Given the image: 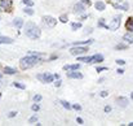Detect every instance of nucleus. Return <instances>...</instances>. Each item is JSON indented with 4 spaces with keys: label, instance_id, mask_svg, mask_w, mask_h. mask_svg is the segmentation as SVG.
Segmentation results:
<instances>
[{
    "label": "nucleus",
    "instance_id": "nucleus-1",
    "mask_svg": "<svg viewBox=\"0 0 133 126\" xmlns=\"http://www.w3.org/2000/svg\"><path fill=\"white\" fill-rule=\"evenodd\" d=\"M25 34L27 37H30L31 39H38L41 34L40 29L34 24V22H27L26 24V27H25Z\"/></svg>",
    "mask_w": 133,
    "mask_h": 126
},
{
    "label": "nucleus",
    "instance_id": "nucleus-2",
    "mask_svg": "<svg viewBox=\"0 0 133 126\" xmlns=\"http://www.w3.org/2000/svg\"><path fill=\"white\" fill-rule=\"evenodd\" d=\"M39 61H40V59L36 57V56H26V57H22V59L20 60V66H21V69L25 70V69L32 68V66L36 65Z\"/></svg>",
    "mask_w": 133,
    "mask_h": 126
},
{
    "label": "nucleus",
    "instance_id": "nucleus-3",
    "mask_svg": "<svg viewBox=\"0 0 133 126\" xmlns=\"http://www.w3.org/2000/svg\"><path fill=\"white\" fill-rule=\"evenodd\" d=\"M87 52H88V47H79V46H75L74 48L70 50V53L74 55V56L83 55V53H87Z\"/></svg>",
    "mask_w": 133,
    "mask_h": 126
},
{
    "label": "nucleus",
    "instance_id": "nucleus-4",
    "mask_svg": "<svg viewBox=\"0 0 133 126\" xmlns=\"http://www.w3.org/2000/svg\"><path fill=\"white\" fill-rule=\"evenodd\" d=\"M43 24L45 26H49V27H53L56 24H57V20L53 18L52 16H44L43 17Z\"/></svg>",
    "mask_w": 133,
    "mask_h": 126
},
{
    "label": "nucleus",
    "instance_id": "nucleus-5",
    "mask_svg": "<svg viewBox=\"0 0 133 126\" xmlns=\"http://www.w3.org/2000/svg\"><path fill=\"white\" fill-rule=\"evenodd\" d=\"M119 26H120V16H116V17L112 20V22H110L106 27L110 29V30H116Z\"/></svg>",
    "mask_w": 133,
    "mask_h": 126
},
{
    "label": "nucleus",
    "instance_id": "nucleus-6",
    "mask_svg": "<svg viewBox=\"0 0 133 126\" xmlns=\"http://www.w3.org/2000/svg\"><path fill=\"white\" fill-rule=\"evenodd\" d=\"M36 77H38L39 81H41V82H44V83H49V82H52L53 78H54L52 74H48V73H45V74H38Z\"/></svg>",
    "mask_w": 133,
    "mask_h": 126
},
{
    "label": "nucleus",
    "instance_id": "nucleus-7",
    "mask_svg": "<svg viewBox=\"0 0 133 126\" xmlns=\"http://www.w3.org/2000/svg\"><path fill=\"white\" fill-rule=\"evenodd\" d=\"M12 0H2L0 2V7H2L5 12H11L12 11Z\"/></svg>",
    "mask_w": 133,
    "mask_h": 126
},
{
    "label": "nucleus",
    "instance_id": "nucleus-8",
    "mask_svg": "<svg viewBox=\"0 0 133 126\" xmlns=\"http://www.w3.org/2000/svg\"><path fill=\"white\" fill-rule=\"evenodd\" d=\"M13 43V39L9 38V37H2L0 35V44H12Z\"/></svg>",
    "mask_w": 133,
    "mask_h": 126
},
{
    "label": "nucleus",
    "instance_id": "nucleus-9",
    "mask_svg": "<svg viewBox=\"0 0 133 126\" xmlns=\"http://www.w3.org/2000/svg\"><path fill=\"white\" fill-rule=\"evenodd\" d=\"M102 61H103V56H102V55L97 53V55L92 56V62H94V64H99V62H102Z\"/></svg>",
    "mask_w": 133,
    "mask_h": 126
},
{
    "label": "nucleus",
    "instance_id": "nucleus-10",
    "mask_svg": "<svg viewBox=\"0 0 133 126\" xmlns=\"http://www.w3.org/2000/svg\"><path fill=\"white\" fill-rule=\"evenodd\" d=\"M84 11H85V8H84L83 4L79 3V4H75V5H74V12H75V13H83Z\"/></svg>",
    "mask_w": 133,
    "mask_h": 126
},
{
    "label": "nucleus",
    "instance_id": "nucleus-11",
    "mask_svg": "<svg viewBox=\"0 0 133 126\" xmlns=\"http://www.w3.org/2000/svg\"><path fill=\"white\" fill-rule=\"evenodd\" d=\"M67 77H69V78H76V79H80V78H83V74L79 73V72H70V73L67 74Z\"/></svg>",
    "mask_w": 133,
    "mask_h": 126
},
{
    "label": "nucleus",
    "instance_id": "nucleus-12",
    "mask_svg": "<svg viewBox=\"0 0 133 126\" xmlns=\"http://www.w3.org/2000/svg\"><path fill=\"white\" fill-rule=\"evenodd\" d=\"M125 27H127L128 31H132V33H133V17H129V18L127 20Z\"/></svg>",
    "mask_w": 133,
    "mask_h": 126
},
{
    "label": "nucleus",
    "instance_id": "nucleus-13",
    "mask_svg": "<svg viewBox=\"0 0 133 126\" xmlns=\"http://www.w3.org/2000/svg\"><path fill=\"white\" fill-rule=\"evenodd\" d=\"M80 69V65L79 64H74V65H65L63 66V70H79Z\"/></svg>",
    "mask_w": 133,
    "mask_h": 126
},
{
    "label": "nucleus",
    "instance_id": "nucleus-14",
    "mask_svg": "<svg viewBox=\"0 0 133 126\" xmlns=\"http://www.w3.org/2000/svg\"><path fill=\"white\" fill-rule=\"evenodd\" d=\"M13 25H14L17 29H21V27H22V25H23V20L18 17V18H16V20L13 21Z\"/></svg>",
    "mask_w": 133,
    "mask_h": 126
},
{
    "label": "nucleus",
    "instance_id": "nucleus-15",
    "mask_svg": "<svg viewBox=\"0 0 133 126\" xmlns=\"http://www.w3.org/2000/svg\"><path fill=\"white\" fill-rule=\"evenodd\" d=\"M118 104L120 107H127L128 105V99L127 97H118Z\"/></svg>",
    "mask_w": 133,
    "mask_h": 126
},
{
    "label": "nucleus",
    "instance_id": "nucleus-16",
    "mask_svg": "<svg viewBox=\"0 0 133 126\" xmlns=\"http://www.w3.org/2000/svg\"><path fill=\"white\" fill-rule=\"evenodd\" d=\"M94 7H96V9H98L99 12L105 11V3H103V2H96Z\"/></svg>",
    "mask_w": 133,
    "mask_h": 126
},
{
    "label": "nucleus",
    "instance_id": "nucleus-17",
    "mask_svg": "<svg viewBox=\"0 0 133 126\" xmlns=\"http://www.w3.org/2000/svg\"><path fill=\"white\" fill-rule=\"evenodd\" d=\"M4 73L5 74H16V69H13L11 66H5L4 68Z\"/></svg>",
    "mask_w": 133,
    "mask_h": 126
},
{
    "label": "nucleus",
    "instance_id": "nucleus-18",
    "mask_svg": "<svg viewBox=\"0 0 133 126\" xmlns=\"http://www.w3.org/2000/svg\"><path fill=\"white\" fill-rule=\"evenodd\" d=\"M78 61H83V62H92V57H78Z\"/></svg>",
    "mask_w": 133,
    "mask_h": 126
},
{
    "label": "nucleus",
    "instance_id": "nucleus-19",
    "mask_svg": "<svg viewBox=\"0 0 133 126\" xmlns=\"http://www.w3.org/2000/svg\"><path fill=\"white\" fill-rule=\"evenodd\" d=\"M124 40L128 42V43H133V35H129V34L124 35Z\"/></svg>",
    "mask_w": 133,
    "mask_h": 126
},
{
    "label": "nucleus",
    "instance_id": "nucleus-20",
    "mask_svg": "<svg viewBox=\"0 0 133 126\" xmlns=\"http://www.w3.org/2000/svg\"><path fill=\"white\" fill-rule=\"evenodd\" d=\"M60 21H61V22H63V24H66V22L69 21L67 15H61V16H60Z\"/></svg>",
    "mask_w": 133,
    "mask_h": 126
},
{
    "label": "nucleus",
    "instance_id": "nucleus-21",
    "mask_svg": "<svg viewBox=\"0 0 133 126\" xmlns=\"http://www.w3.org/2000/svg\"><path fill=\"white\" fill-rule=\"evenodd\" d=\"M81 27V24L80 22H74L72 25H71V29L72 30H78V29H80Z\"/></svg>",
    "mask_w": 133,
    "mask_h": 126
},
{
    "label": "nucleus",
    "instance_id": "nucleus-22",
    "mask_svg": "<svg viewBox=\"0 0 133 126\" xmlns=\"http://www.w3.org/2000/svg\"><path fill=\"white\" fill-rule=\"evenodd\" d=\"M13 86H14V87H17V88H21V90H25V88H26V87H25V85H23V83H20V82H14V83H13Z\"/></svg>",
    "mask_w": 133,
    "mask_h": 126
},
{
    "label": "nucleus",
    "instance_id": "nucleus-23",
    "mask_svg": "<svg viewBox=\"0 0 133 126\" xmlns=\"http://www.w3.org/2000/svg\"><path fill=\"white\" fill-rule=\"evenodd\" d=\"M23 12H25L26 15H29V16H32V15H34V9H31V7H27Z\"/></svg>",
    "mask_w": 133,
    "mask_h": 126
},
{
    "label": "nucleus",
    "instance_id": "nucleus-24",
    "mask_svg": "<svg viewBox=\"0 0 133 126\" xmlns=\"http://www.w3.org/2000/svg\"><path fill=\"white\" fill-rule=\"evenodd\" d=\"M23 3H25V5H27V7H32V5H34V0H23Z\"/></svg>",
    "mask_w": 133,
    "mask_h": 126
},
{
    "label": "nucleus",
    "instance_id": "nucleus-25",
    "mask_svg": "<svg viewBox=\"0 0 133 126\" xmlns=\"http://www.w3.org/2000/svg\"><path fill=\"white\" fill-rule=\"evenodd\" d=\"M61 104H62V105H63L66 109H70V108H71V105H70V104H69L66 100H61Z\"/></svg>",
    "mask_w": 133,
    "mask_h": 126
},
{
    "label": "nucleus",
    "instance_id": "nucleus-26",
    "mask_svg": "<svg viewBox=\"0 0 133 126\" xmlns=\"http://www.w3.org/2000/svg\"><path fill=\"white\" fill-rule=\"evenodd\" d=\"M115 48H116V50H125V48H127V46H125V44H118Z\"/></svg>",
    "mask_w": 133,
    "mask_h": 126
},
{
    "label": "nucleus",
    "instance_id": "nucleus-27",
    "mask_svg": "<svg viewBox=\"0 0 133 126\" xmlns=\"http://www.w3.org/2000/svg\"><path fill=\"white\" fill-rule=\"evenodd\" d=\"M31 109H32L34 112H38V110H39V105H38V104H32Z\"/></svg>",
    "mask_w": 133,
    "mask_h": 126
},
{
    "label": "nucleus",
    "instance_id": "nucleus-28",
    "mask_svg": "<svg viewBox=\"0 0 133 126\" xmlns=\"http://www.w3.org/2000/svg\"><path fill=\"white\" fill-rule=\"evenodd\" d=\"M36 121H38V117H36V116H32V117L29 120V122H30V123H32V122H36Z\"/></svg>",
    "mask_w": 133,
    "mask_h": 126
},
{
    "label": "nucleus",
    "instance_id": "nucleus-29",
    "mask_svg": "<svg viewBox=\"0 0 133 126\" xmlns=\"http://www.w3.org/2000/svg\"><path fill=\"white\" fill-rule=\"evenodd\" d=\"M41 100V95H35L34 96V101H40Z\"/></svg>",
    "mask_w": 133,
    "mask_h": 126
},
{
    "label": "nucleus",
    "instance_id": "nucleus-30",
    "mask_svg": "<svg viewBox=\"0 0 133 126\" xmlns=\"http://www.w3.org/2000/svg\"><path fill=\"white\" fill-rule=\"evenodd\" d=\"M16 116H17V112H9V114H8L9 118H13V117H16Z\"/></svg>",
    "mask_w": 133,
    "mask_h": 126
},
{
    "label": "nucleus",
    "instance_id": "nucleus-31",
    "mask_svg": "<svg viewBox=\"0 0 133 126\" xmlns=\"http://www.w3.org/2000/svg\"><path fill=\"white\" fill-rule=\"evenodd\" d=\"M116 64H118V65H124V64H125V61H124V60H121V59H120V60L118 59V60H116Z\"/></svg>",
    "mask_w": 133,
    "mask_h": 126
},
{
    "label": "nucleus",
    "instance_id": "nucleus-32",
    "mask_svg": "<svg viewBox=\"0 0 133 126\" xmlns=\"http://www.w3.org/2000/svg\"><path fill=\"white\" fill-rule=\"evenodd\" d=\"M107 95H109L107 91H102V92H99V96H102V97H106Z\"/></svg>",
    "mask_w": 133,
    "mask_h": 126
},
{
    "label": "nucleus",
    "instance_id": "nucleus-33",
    "mask_svg": "<svg viewBox=\"0 0 133 126\" xmlns=\"http://www.w3.org/2000/svg\"><path fill=\"white\" fill-rule=\"evenodd\" d=\"M72 108H74L75 110H80V109H81V107H80L79 104H74V105H72Z\"/></svg>",
    "mask_w": 133,
    "mask_h": 126
},
{
    "label": "nucleus",
    "instance_id": "nucleus-34",
    "mask_svg": "<svg viewBox=\"0 0 133 126\" xmlns=\"http://www.w3.org/2000/svg\"><path fill=\"white\" fill-rule=\"evenodd\" d=\"M54 86H56V87H60V86H61V79H60V78L54 82Z\"/></svg>",
    "mask_w": 133,
    "mask_h": 126
},
{
    "label": "nucleus",
    "instance_id": "nucleus-35",
    "mask_svg": "<svg viewBox=\"0 0 133 126\" xmlns=\"http://www.w3.org/2000/svg\"><path fill=\"white\" fill-rule=\"evenodd\" d=\"M105 70H107V68H103V66H101V68H97V72H105Z\"/></svg>",
    "mask_w": 133,
    "mask_h": 126
},
{
    "label": "nucleus",
    "instance_id": "nucleus-36",
    "mask_svg": "<svg viewBox=\"0 0 133 126\" xmlns=\"http://www.w3.org/2000/svg\"><path fill=\"white\" fill-rule=\"evenodd\" d=\"M105 112H107V113L111 112V107H110V105H106V107H105Z\"/></svg>",
    "mask_w": 133,
    "mask_h": 126
},
{
    "label": "nucleus",
    "instance_id": "nucleus-37",
    "mask_svg": "<svg viewBox=\"0 0 133 126\" xmlns=\"http://www.w3.org/2000/svg\"><path fill=\"white\" fill-rule=\"evenodd\" d=\"M98 26H105V24H103V18H101V20H99V22H98Z\"/></svg>",
    "mask_w": 133,
    "mask_h": 126
},
{
    "label": "nucleus",
    "instance_id": "nucleus-38",
    "mask_svg": "<svg viewBox=\"0 0 133 126\" xmlns=\"http://www.w3.org/2000/svg\"><path fill=\"white\" fill-rule=\"evenodd\" d=\"M83 3H84V4H88V5H90V0H83Z\"/></svg>",
    "mask_w": 133,
    "mask_h": 126
},
{
    "label": "nucleus",
    "instance_id": "nucleus-39",
    "mask_svg": "<svg viewBox=\"0 0 133 126\" xmlns=\"http://www.w3.org/2000/svg\"><path fill=\"white\" fill-rule=\"evenodd\" d=\"M76 122H78V123H83V120H81L80 117H78V118H76Z\"/></svg>",
    "mask_w": 133,
    "mask_h": 126
},
{
    "label": "nucleus",
    "instance_id": "nucleus-40",
    "mask_svg": "<svg viewBox=\"0 0 133 126\" xmlns=\"http://www.w3.org/2000/svg\"><path fill=\"white\" fill-rule=\"evenodd\" d=\"M116 72H118V74H123V73H124V70H123V69H118Z\"/></svg>",
    "mask_w": 133,
    "mask_h": 126
},
{
    "label": "nucleus",
    "instance_id": "nucleus-41",
    "mask_svg": "<svg viewBox=\"0 0 133 126\" xmlns=\"http://www.w3.org/2000/svg\"><path fill=\"white\" fill-rule=\"evenodd\" d=\"M130 97H132V99H133V92H132V94H130Z\"/></svg>",
    "mask_w": 133,
    "mask_h": 126
},
{
    "label": "nucleus",
    "instance_id": "nucleus-42",
    "mask_svg": "<svg viewBox=\"0 0 133 126\" xmlns=\"http://www.w3.org/2000/svg\"><path fill=\"white\" fill-rule=\"evenodd\" d=\"M116 2H123V0H116Z\"/></svg>",
    "mask_w": 133,
    "mask_h": 126
},
{
    "label": "nucleus",
    "instance_id": "nucleus-43",
    "mask_svg": "<svg viewBox=\"0 0 133 126\" xmlns=\"http://www.w3.org/2000/svg\"><path fill=\"white\" fill-rule=\"evenodd\" d=\"M0 97H2V94H0Z\"/></svg>",
    "mask_w": 133,
    "mask_h": 126
}]
</instances>
